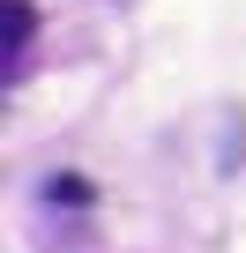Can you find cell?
I'll return each mask as SVG.
<instances>
[{
    "instance_id": "1",
    "label": "cell",
    "mask_w": 246,
    "mask_h": 253,
    "mask_svg": "<svg viewBox=\"0 0 246 253\" xmlns=\"http://www.w3.org/2000/svg\"><path fill=\"white\" fill-rule=\"evenodd\" d=\"M30 38H38V8L30 0H0V60H15Z\"/></svg>"
}]
</instances>
